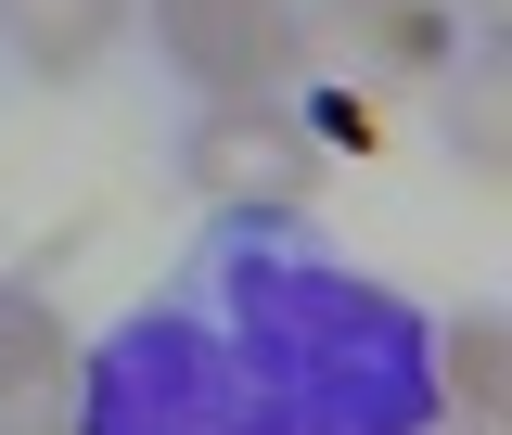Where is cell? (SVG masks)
Returning <instances> with one entry per match:
<instances>
[{"mask_svg": "<svg viewBox=\"0 0 512 435\" xmlns=\"http://www.w3.org/2000/svg\"><path fill=\"white\" fill-rule=\"evenodd\" d=\"M180 180L205 192V205H231V218H295V205H320L333 154H320V128L295 116L282 90H231V103H192Z\"/></svg>", "mask_w": 512, "mask_h": 435, "instance_id": "cell-1", "label": "cell"}, {"mask_svg": "<svg viewBox=\"0 0 512 435\" xmlns=\"http://www.w3.org/2000/svg\"><path fill=\"white\" fill-rule=\"evenodd\" d=\"M141 13H154V52L192 103L308 77V0H141Z\"/></svg>", "mask_w": 512, "mask_h": 435, "instance_id": "cell-2", "label": "cell"}, {"mask_svg": "<svg viewBox=\"0 0 512 435\" xmlns=\"http://www.w3.org/2000/svg\"><path fill=\"white\" fill-rule=\"evenodd\" d=\"M77 423V333L26 282H0V435H64Z\"/></svg>", "mask_w": 512, "mask_h": 435, "instance_id": "cell-3", "label": "cell"}, {"mask_svg": "<svg viewBox=\"0 0 512 435\" xmlns=\"http://www.w3.org/2000/svg\"><path fill=\"white\" fill-rule=\"evenodd\" d=\"M128 26H141V0H0V39L26 77H90Z\"/></svg>", "mask_w": 512, "mask_h": 435, "instance_id": "cell-4", "label": "cell"}, {"mask_svg": "<svg viewBox=\"0 0 512 435\" xmlns=\"http://www.w3.org/2000/svg\"><path fill=\"white\" fill-rule=\"evenodd\" d=\"M500 384H512L500 308H461L448 320V410H461V435H500Z\"/></svg>", "mask_w": 512, "mask_h": 435, "instance_id": "cell-5", "label": "cell"}, {"mask_svg": "<svg viewBox=\"0 0 512 435\" xmlns=\"http://www.w3.org/2000/svg\"><path fill=\"white\" fill-rule=\"evenodd\" d=\"M448 141L474 154V180L500 192V167H512V141H500V39L474 52V77H461V103H448Z\"/></svg>", "mask_w": 512, "mask_h": 435, "instance_id": "cell-6", "label": "cell"}, {"mask_svg": "<svg viewBox=\"0 0 512 435\" xmlns=\"http://www.w3.org/2000/svg\"><path fill=\"white\" fill-rule=\"evenodd\" d=\"M474 26H500V0H474Z\"/></svg>", "mask_w": 512, "mask_h": 435, "instance_id": "cell-7", "label": "cell"}]
</instances>
